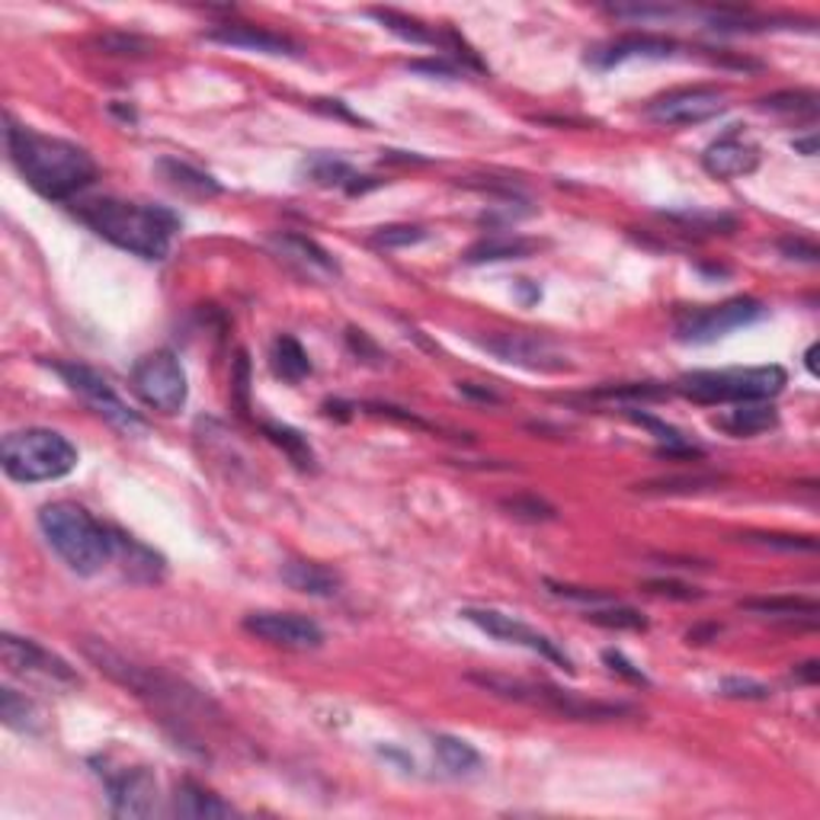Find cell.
<instances>
[{"label": "cell", "mask_w": 820, "mask_h": 820, "mask_svg": "<svg viewBox=\"0 0 820 820\" xmlns=\"http://www.w3.org/2000/svg\"><path fill=\"white\" fill-rule=\"evenodd\" d=\"M7 154L13 167L20 170V177L36 189L38 196L55 199V202L77 196L97 177L93 157L80 145L16 125L13 119H7Z\"/></svg>", "instance_id": "1"}, {"label": "cell", "mask_w": 820, "mask_h": 820, "mask_svg": "<svg viewBox=\"0 0 820 820\" xmlns=\"http://www.w3.org/2000/svg\"><path fill=\"white\" fill-rule=\"evenodd\" d=\"M77 219L93 228L103 241L129 251L142 261H164L180 231V219L151 202H122V199H93L75 209Z\"/></svg>", "instance_id": "2"}, {"label": "cell", "mask_w": 820, "mask_h": 820, "mask_svg": "<svg viewBox=\"0 0 820 820\" xmlns=\"http://www.w3.org/2000/svg\"><path fill=\"white\" fill-rule=\"evenodd\" d=\"M38 529L45 542L52 545V552L80 577H93L115 561L112 525L87 513L80 503H71V500L45 503L38 510Z\"/></svg>", "instance_id": "3"}, {"label": "cell", "mask_w": 820, "mask_h": 820, "mask_svg": "<svg viewBox=\"0 0 820 820\" xmlns=\"http://www.w3.org/2000/svg\"><path fill=\"white\" fill-rule=\"evenodd\" d=\"M0 465L7 478L20 485H42V481H58L77 468V448L68 436L30 426L3 436L0 446Z\"/></svg>", "instance_id": "4"}, {"label": "cell", "mask_w": 820, "mask_h": 820, "mask_svg": "<svg viewBox=\"0 0 820 820\" xmlns=\"http://www.w3.org/2000/svg\"><path fill=\"white\" fill-rule=\"evenodd\" d=\"M788 375L783 366H753V369H702L686 373L676 381V391L696 405H746L773 401L785 388Z\"/></svg>", "instance_id": "5"}, {"label": "cell", "mask_w": 820, "mask_h": 820, "mask_svg": "<svg viewBox=\"0 0 820 820\" xmlns=\"http://www.w3.org/2000/svg\"><path fill=\"white\" fill-rule=\"evenodd\" d=\"M472 683L485 686L497 696L517 699L525 706H542L564 714V718H580V721H606V718H622V714H634L632 706H612V702H587L577 699L570 692H561L555 686H535V683H513V679H500V676H472Z\"/></svg>", "instance_id": "6"}, {"label": "cell", "mask_w": 820, "mask_h": 820, "mask_svg": "<svg viewBox=\"0 0 820 820\" xmlns=\"http://www.w3.org/2000/svg\"><path fill=\"white\" fill-rule=\"evenodd\" d=\"M132 388L157 413H177L189 398L187 373L170 350H154L142 356L132 369Z\"/></svg>", "instance_id": "7"}, {"label": "cell", "mask_w": 820, "mask_h": 820, "mask_svg": "<svg viewBox=\"0 0 820 820\" xmlns=\"http://www.w3.org/2000/svg\"><path fill=\"white\" fill-rule=\"evenodd\" d=\"M55 373L65 378V385L75 391L87 408L93 410V413H100V417H103L107 423H112L115 430H122V433H129V436L148 430V423L112 391V385L103 375L93 373L90 366H80V363H55Z\"/></svg>", "instance_id": "8"}, {"label": "cell", "mask_w": 820, "mask_h": 820, "mask_svg": "<svg viewBox=\"0 0 820 820\" xmlns=\"http://www.w3.org/2000/svg\"><path fill=\"white\" fill-rule=\"evenodd\" d=\"M763 314H766L763 301L750 299V296L724 301V304H709V308H692L676 321V340L679 343H714L718 336L756 324Z\"/></svg>", "instance_id": "9"}, {"label": "cell", "mask_w": 820, "mask_h": 820, "mask_svg": "<svg viewBox=\"0 0 820 820\" xmlns=\"http://www.w3.org/2000/svg\"><path fill=\"white\" fill-rule=\"evenodd\" d=\"M462 619H468L472 625H478L481 632L497 638V641H503V644L529 647L532 654H542L545 661H552L561 671L574 673V664H570V657L558 647V641H552L548 634L529 629L517 616H507L500 609H485V606H468V609H462Z\"/></svg>", "instance_id": "10"}, {"label": "cell", "mask_w": 820, "mask_h": 820, "mask_svg": "<svg viewBox=\"0 0 820 820\" xmlns=\"http://www.w3.org/2000/svg\"><path fill=\"white\" fill-rule=\"evenodd\" d=\"M0 657H3L7 671L13 676H23V679H38V683H52V686H77L80 683V676L68 661H62L58 654L45 651L42 644L30 641V638L3 634Z\"/></svg>", "instance_id": "11"}, {"label": "cell", "mask_w": 820, "mask_h": 820, "mask_svg": "<svg viewBox=\"0 0 820 820\" xmlns=\"http://www.w3.org/2000/svg\"><path fill=\"white\" fill-rule=\"evenodd\" d=\"M728 110V93L718 87H683L647 103V119L657 125H702Z\"/></svg>", "instance_id": "12"}, {"label": "cell", "mask_w": 820, "mask_h": 820, "mask_svg": "<svg viewBox=\"0 0 820 820\" xmlns=\"http://www.w3.org/2000/svg\"><path fill=\"white\" fill-rule=\"evenodd\" d=\"M244 629L286 651H314L324 644V629L299 612H251L244 619Z\"/></svg>", "instance_id": "13"}, {"label": "cell", "mask_w": 820, "mask_h": 820, "mask_svg": "<svg viewBox=\"0 0 820 820\" xmlns=\"http://www.w3.org/2000/svg\"><path fill=\"white\" fill-rule=\"evenodd\" d=\"M273 254L282 263H289L296 273H301L311 282H334L340 279V263L334 261L331 251H324L318 241L296 234V231H279L269 237Z\"/></svg>", "instance_id": "14"}, {"label": "cell", "mask_w": 820, "mask_h": 820, "mask_svg": "<svg viewBox=\"0 0 820 820\" xmlns=\"http://www.w3.org/2000/svg\"><path fill=\"white\" fill-rule=\"evenodd\" d=\"M481 346L487 353H494L497 359H503L510 366L532 369V373H561V369H567V359L552 350L548 340H539V336L497 334L481 340Z\"/></svg>", "instance_id": "15"}, {"label": "cell", "mask_w": 820, "mask_h": 820, "mask_svg": "<svg viewBox=\"0 0 820 820\" xmlns=\"http://www.w3.org/2000/svg\"><path fill=\"white\" fill-rule=\"evenodd\" d=\"M112 815L119 818H148L157 808V779L148 769H119L107 773Z\"/></svg>", "instance_id": "16"}, {"label": "cell", "mask_w": 820, "mask_h": 820, "mask_svg": "<svg viewBox=\"0 0 820 820\" xmlns=\"http://www.w3.org/2000/svg\"><path fill=\"white\" fill-rule=\"evenodd\" d=\"M702 167L709 170L714 180H738L746 177L760 167V145L750 142L741 129L721 135L718 142H711L706 154H702Z\"/></svg>", "instance_id": "17"}, {"label": "cell", "mask_w": 820, "mask_h": 820, "mask_svg": "<svg viewBox=\"0 0 820 820\" xmlns=\"http://www.w3.org/2000/svg\"><path fill=\"white\" fill-rule=\"evenodd\" d=\"M209 42H222V45H234V48H247V52H261V55H286L296 58L301 48L282 33H269L263 26H251V23H222L215 30L206 33Z\"/></svg>", "instance_id": "18"}, {"label": "cell", "mask_w": 820, "mask_h": 820, "mask_svg": "<svg viewBox=\"0 0 820 820\" xmlns=\"http://www.w3.org/2000/svg\"><path fill=\"white\" fill-rule=\"evenodd\" d=\"M676 52V42L664 36H622L609 45H599L587 55V65L594 68H616L622 62H632V58H671Z\"/></svg>", "instance_id": "19"}, {"label": "cell", "mask_w": 820, "mask_h": 820, "mask_svg": "<svg viewBox=\"0 0 820 820\" xmlns=\"http://www.w3.org/2000/svg\"><path fill=\"white\" fill-rule=\"evenodd\" d=\"M112 535H115V564L122 567V574L132 584H160L164 580V574H167L164 555H157L145 542H138L135 535H125L115 525H112Z\"/></svg>", "instance_id": "20"}, {"label": "cell", "mask_w": 820, "mask_h": 820, "mask_svg": "<svg viewBox=\"0 0 820 820\" xmlns=\"http://www.w3.org/2000/svg\"><path fill=\"white\" fill-rule=\"evenodd\" d=\"M279 577L286 587H292L296 594H304V597L328 599L340 594V577L318 561H286Z\"/></svg>", "instance_id": "21"}, {"label": "cell", "mask_w": 820, "mask_h": 820, "mask_svg": "<svg viewBox=\"0 0 820 820\" xmlns=\"http://www.w3.org/2000/svg\"><path fill=\"white\" fill-rule=\"evenodd\" d=\"M154 167H157V174H160L170 187L187 192V196H196V199H209V196H219V192H222V184H219L212 174L192 167V164L180 160V157H160Z\"/></svg>", "instance_id": "22"}, {"label": "cell", "mask_w": 820, "mask_h": 820, "mask_svg": "<svg viewBox=\"0 0 820 820\" xmlns=\"http://www.w3.org/2000/svg\"><path fill=\"white\" fill-rule=\"evenodd\" d=\"M174 815L177 818H196V820H212V818H231L234 808L222 801L219 795H212L209 788L196 783H180L177 795H174Z\"/></svg>", "instance_id": "23"}, {"label": "cell", "mask_w": 820, "mask_h": 820, "mask_svg": "<svg viewBox=\"0 0 820 820\" xmlns=\"http://www.w3.org/2000/svg\"><path fill=\"white\" fill-rule=\"evenodd\" d=\"M779 423V413L763 405V401H746V405H738L734 410L714 417V426L731 433V436H756V433H766Z\"/></svg>", "instance_id": "24"}, {"label": "cell", "mask_w": 820, "mask_h": 820, "mask_svg": "<svg viewBox=\"0 0 820 820\" xmlns=\"http://www.w3.org/2000/svg\"><path fill=\"white\" fill-rule=\"evenodd\" d=\"M539 244L529 237H510V234H490L485 241L472 244L465 263L478 266V263H500V261H525Z\"/></svg>", "instance_id": "25"}, {"label": "cell", "mask_w": 820, "mask_h": 820, "mask_svg": "<svg viewBox=\"0 0 820 820\" xmlns=\"http://www.w3.org/2000/svg\"><path fill=\"white\" fill-rule=\"evenodd\" d=\"M269 366H273V373L279 375L282 381H289V385H299L301 378H308V375H311V359H308L304 346H301L296 336H286V334L273 340V350H269Z\"/></svg>", "instance_id": "26"}, {"label": "cell", "mask_w": 820, "mask_h": 820, "mask_svg": "<svg viewBox=\"0 0 820 820\" xmlns=\"http://www.w3.org/2000/svg\"><path fill=\"white\" fill-rule=\"evenodd\" d=\"M0 718H3L7 728H13L20 734H38L42 731V711H38L36 702L20 696L10 686L0 689Z\"/></svg>", "instance_id": "27"}, {"label": "cell", "mask_w": 820, "mask_h": 820, "mask_svg": "<svg viewBox=\"0 0 820 820\" xmlns=\"http://www.w3.org/2000/svg\"><path fill=\"white\" fill-rule=\"evenodd\" d=\"M433 750L440 756V763L446 766L452 776H472L481 769V753L468 741L452 738V734H436L433 738Z\"/></svg>", "instance_id": "28"}, {"label": "cell", "mask_w": 820, "mask_h": 820, "mask_svg": "<svg viewBox=\"0 0 820 820\" xmlns=\"http://www.w3.org/2000/svg\"><path fill=\"white\" fill-rule=\"evenodd\" d=\"M746 612H756V616H773V619H808L815 622L818 619V602L805 597H766V599H744L741 602Z\"/></svg>", "instance_id": "29"}, {"label": "cell", "mask_w": 820, "mask_h": 820, "mask_svg": "<svg viewBox=\"0 0 820 820\" xmlns=\"http://www.w3.org/2000/svg\"><path fill=\"white\" fill-rule=\"evenodd\" d=\"M304 177L318 187H343L350 192V187L356 184V170L340 160V157H331V154H314L301 164Z\"/></svg>", "instance_id": "30"}, {"label": "cell", "mask_w": 820, "mask_h": 820, "mask_svg": "<svg viewBox=\"0 0 820 820\" xmlns=\"http://www.w3.org/2000/svg\"><path fill=\"white\" fill-rule=\"evenodd\" d=\"M584 619L594 622V625H602V629H619V632H644L647 629V619L638 609H632V606H622L619 599L587 609Z\"/></svg>", "instance_id": "31"}, {"label": "cell", "mask_w": 820, "mask_h": 820, "mask_svg": "<svg viewBox=\"0 0 820 820\" xmlns=\"http://www.w3.org/2000/svg\"><path fill=\"white\" fill-rule=\"evenodd\" d=\"M263 433H266V440H269L273 446L282 448V452L299 465L301 472H314V452H311L308 440L301 436L299 430L282 426V423H263Z\"/></svg>", "instance_id": "32"}, {"label": "cell", "mask_w": 820, "mask_h": 820, "mask_svg": "<svg viewBox=\"0 0 820 820\" xmlns=\"http://www.w3.org/2000/svg\"><path fill=\"white\" fill-rule=\"evenodd\" d=\"M369 16L378 20L388 33L401 36L405 42H413V45H436L440 42V36L430 33L420 20H410L405 13H398V10H369Z\"/></svg>", "instance_id": "33"}, {"label": "cell", "mask_w": 820, "mask_h": 820, "mask_svg": "<svg viewBox=\"0 0 820 820\" xmlns=\"http://www.w3.org/2000/svg\"><path fill=\"white\" fill-rule=\"evenodd\" d=\"M760 110L783 112V115H818V93L815 90H783L760 100Z\"/></svg>", "instance_id": "34"}, {"label": "cell", "mask_w": 820, "mask_h": 820, "mask_svg": "<svg viewBox=\"0 0 820 820\" xmlns=\"http://www.w3.org/2000/svg\"><path fill=\"white\" fill-rule=\"evenodd\" d=\"M503 507L510 510V517L517 520H529V522H552L558 517V510L552 503H545L542 497H532V494H520V497H510L503 500Z\"/></svg>", "instance_id": "35"}, {"label": "cell", "mask_w": 820, "mask_h": 820, "mask_svg": "<svg viewBox=\"0 0 820 820\" xmlns=\"http://www.w3.org/2000/svg\"><path fill=\"white\" fill-rule=\"evenodd\" d=\"M420 241H426V228H420V224H388V228H378L373 234L375 247H385V251L410 247V244H420Z\"/></svg>", "instance_id": "36"}, {"label": "cell", "mask_w": 820, "mask_h": 820, "mask_svg": "<svg viewBox=\"0 0 820 820\" xmlns=\"http://www.w3.org/2000/svg\"><path fill=\"white\" fill-rule=\"evenodd\" d=\"M671 391L654 385V381H641V385H619V388H599L594 398H609V401H661Z\"/></svg>", "instance_id": "37"}, {"label": "cell", "mask_w": 820, "mask_h": 820, "mask_svg": "<svg viewBox=\"0 0 820 820\" xmlns=\"http://www.w3.org/2000/svg\"><path fill=\"white\" fill-rule=\"evenodd\" d=\"M548 594L558 599H567V602H580L587 609L594 606H606V602H616V597L609 594H599V590H587V587H570V584H558V580H545Z\"/></svg>", "instance_id": "38"}, {"label": "cell", "mask_w": 820, "mask_h": 820, "mask_svg": "<svg viewBox=\"0 0 820 820\" xmlns=\"http://www.w3.org/2000/svg\"><path fill=\"white\" fill-rule=\"evenodd\" d=\"M746 542H756V545H766V548H776V552H815L818 542L811 535H779V532H766V535H746Z\"/></svg>", "instance_id": "39"}, {"label": "cell", "mask_w": 820, "mask_h": 820, "mask_svg": "<svg viewBox=\"0 0 820 820\" xmlns=\"http://www.w3.org/2000/svg\"><path fill=\"white\" fill-rule=\"evenodd\" d=\"M721 485V478L714 475H692V478H661V481H647L641 490H661V494H692V490H706V487Z\"/></svg>", "instance_id": "40"}, {"label": "cell", "mask_w": 820, "mask_h": 820, "mask_svg": "<svg viewBox=\"0 0 820 820\" xmlns=\"http://www.w3.org/2000/svg\"><path fill=\"white\" fill-rule=\"evenodd\" d=\"M721 696L728 699H769L773 689L756 683V679H741V676H728L721 679Z\"/></svg>", "instance_id": "41"}, {"label": "cell", "mask_w": 820, "mask_h": 820, "mask_svg": "<svg viewBox=\"0 0 820 820\" xmlns=\"http://www.w3.org/2000/svg\"><path fill=\"white\" fill-rule=\"evenodd\" d=\"M609 13L616 16H625V20H667L676 10L673 7H661V3H632V7H622V3H612Z\"/></svg>", "instance_id": "42"}, {"label": "cell", "mask_w": 820, "mask_h": 820, "mask_svg": "<svg viewBox=\"0 0 820 820\" xmlns=\"http://www.w3.org/2000/svg\"><path fill=\"white\" fill-rule=\"evenodd\" d=\"M410 71H420V75H430V77H446V80H455V77L465 75V68L458 65V62H452V58H417V62H410L408 65Z\"/></svg>", "instance_id": "43"}, {"label": "cell", "mask_w": 820, "mask_h": 820, "mask_svg": "<svg viewBox=\"0 0 820 820\" xmlns=\"http://www.w3.org/2000/svg\"><path fill=\"white\" fill-rule=\"evenodd\" d=\"M602 661H606V667L612 673H619V676H625L629 683H638V686H651V679L644 676V673L634 667L632 661L625 657V654H619V651H602Z\"/></svg>", "instance_id": "44"}, {"label": "cell", "mask_w": 820, "mask_h": 820, "mask_svg": "<svg viewBox=\"0 0 820 820\" xmlns=\"http://www.w3.org/2000/svg\"><path fill=\"white\" fill-rule=\"evenodd\" d=\"M779 251H783L788 261H801V263L820 261L818 244H815V241H808V237H785V241H779Z\"/></svg>", "instance_id": "45"}, {"label": "cell", "mask_w": 820, "mask_h": 820, "mask_svg": "<svg viewBox=\"0 0 820 820\" xmlns=\"http://www.w3.org/2000/svg\"><path fill=\"white\" fill-rule=\"evenodd\" d=\"M100 45H103L110 55H142V52L148 48L142 38H135V36H107V38H100Z\"/></svg>", "instance_id": "46"}, {"label": "cell", "mask_w": 820, "mask_h": 820, "mask_svg": "<svg viewBox=\"0 0 820 820\" xmlns=\"http://www.w3.org/2000/svg\"><path fill=\"white\" fill-rule=\"evenodd\" d=\"M651 594L657 597H673V599H699L696 587H686V584H676V580H651L647 584Z\"/></svg>", "instance_id": "47"}, {"label": "cell", "mask_w": 820, "mask_h": 820, "mask_svg": "<svg viewBox=\"0 0 820 820\" xmlns=\"http://www.w3.org/2000/svg\"><path fill=\"white\" fill-rule=\"evenodd\" d=\"M458 391H462V395H468V398H478V401H485V405H500V395H494L490 388H475V385H458Z\"/></svg>", "instance_id": "48"}, {"label": "cell", "mask_w": 820, "mask_h": 820, "mask_svg": "<svg viewBox=\"0 0 820 820\" xmlns=\"http://www.w3.org/2000/svg\"><path fill=\"white\" fill-rule=\"evenodd\" d=\"M795 151H801L805 157H815L818 154V138L808 135V138H795Z\"/></svg>", "instance_id": "49"}, {"label": "cell", "mask_w": 820, "mask_h": 820, "mask_svg": "<svg viewBox=\"0 0 820 820\" xmlns=\"http://www.w3.org/2000/svg\"><path fill=\"white\" fill-rule=\"evenodd\" d=\"M798 676H801L805 683H818L820 664H818V661H808V664H801V667H798Z\"/></svg>", "instance_id": "50"}, {"label": "cell", "mask_w": 820, "mask_h": 820, "mask_svg": "<svg viewBox=\"0 0 820 820\" xmlns=\"http://www.w3.org/2000/svg\"><path fill=\"white\" fill-rule=\"evenodd\" d=\"M815 353H818V346H811V350H808V356H805V359H808V369H811V373L818 375V366H815Z\"/></svg>", "instance_id": "51"}]
</instances>
